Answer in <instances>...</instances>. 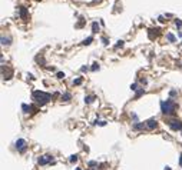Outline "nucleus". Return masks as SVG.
<instances>
[{"label": "nucleus", "instance_id": "nucleus-15", "mask_svg": "<svg viewBox=\"0 0 182 170\" xmlns=\"http://www.w3.org/2000/svg\"><path fill=\"white\" fill-rule=\"evenodd\" d=\"M143 93H145V90H143V89H139V90L136 92V94H135V99H138V97H141V96H142Z\"/></svg>", "mask_w": 182, "mask_h": 170}, {"label": "nucleus", "instance_id": "nucleus-6", "mask_svg": "<svg viewBox=\"0 0 182 170\" xmlns=\"http://www.w3.org/2000/svg\"><path fill=\"white\" fill-rule=\"evenodd\" d=\"M145 124H146V127H148L149 130H153V129H156L158 122H156V119H149V120H148Z\"/></svg>", "mask_w": 182, "mask_h": 170}, {"label": "nucleus", "instance_id": "nucleus-26", "mask_svg": "<svg viewBox=\"0 0 182 170\" xmlns=\"http://www.w3.org/2000/svg\"><path fill=\"white\" fill-rule=\"evenodd\" d=\"M136 83H132V84H131V89H132V90H136Z\"/></svg>", "mask_w": 182, "mask_h": 170}, {"label": "nucleus", "instance_id": "nucleus-21", "mask_svg": "<svg viewBox=\"0 0 182 170\" xmlns=\"http://www.w3.org/2000/svg\"><path fill=\"white\" fill-rule=\"evenodd\" d=\"M80 83H82V79H76L75 81H73V84H75V86H79Z\"/></svg>", "mask_w": 182, "mask_h": 170}, {"label": "nucleus", "instance_id": "nucleus-28", "mask_svg": "<svg viewBox=\"0 0 182 170\" xmlns=\"http://www.w3.org/2000/svg\"><path fill=\"white\" fill-rule=\"evenodd\" d=\"M164 170H171V167H165V169H164Z\"/></svg>", "mask_w": 182, "mask_h": 170}, {"label": "nucleus", "instance_id": "nucleus-23", "mask_svg": "<svg viewBox=\"0 0 182 170\" xmlns=\"http://www.w3.org/2000/svg\"><path fill=\"white\" fill-rule=\"evenodd\" d=\"M169 96H171V97L176 96V90H171V92H169Z\"/></svg>", "mask_w": 182, "mask_h": 170}, {"label": "nucleus", "instance_id": "nucleus-29", "mask_svg": "<svg viewBox=\"0 0 182 170\" xmlns=\"http://www.w3.org/2000/svg\"><path fill=\"white\" fill-rule=\"evenodd\" d=\"M179 36H181V37H182V31H181V33H179Z\"/></svg>", "mask_w": 182, "mask_h": 170}, {"label": "nucleus", "instance_id": "nucleus-11", "mask_svg": "<svg viewBox=\"0 0 182 170\" xmlns=\"http://www.w3.org/2000/svg\"><path fill=\"white\" fill-rule=\"evenodd\" d=\"M22 110H23V113H29V111L32 110V106H29V104L25 103V104H22Z\"/></svg>", "mask_w": 182, "mask_h": 170}, {"label": "nucleus", "instance_id": "nucleus-12", "mask_svg": "<svg viewBox=\"0 0 182 170\" xmlns=\"http://www.w3.org/2000/svg\"><path fill=\"white\" fill-rule=\"evenodd\" d=\"M70 97H72V94H70V93H65V94H62V100H63V102H69V100H70Z\"/></svg>", "mask_w": 182, "mask_h": 170}, {"label": "nucleus", "instance_id": "nucleus-2", "mask_svg": "<svg viewBox=\"0 0 182 170\" xmlns=\"http://www.w3.org/2000/svg\"><path fill=\"white\" fill-rule=\"evenodd\" d=\"M50 99H52V94H49V93L40 92V90H34L33 92V100L40 103V104H45L47 102H50Z\"/></svg>", "mask_w": 182, "mask_h": 170}, {"label": "nucleus", "instance_id": "nucleus-4", "mask_svg": "<svg viewBox=\"0 0 182 170\" xmlns=\"http://www.w3.org/2000/svg\"><path fill=\"white\" fill-rule=\"evenodd\" d=\"M15 146H16V149H17L19 152H22V153H23V152L26 150V140H25V139H19L17 141H16Z\"/></svg>", "mask_w": 182, "mask_h": 170}, {"label": "nucleus", "instance_id": "nucleus-14", "mask_svg": "<svg viewBox=\"0 0 182 170\" xmlns=\"http://www.w3.org/2000/svg\"><path fill=\"white\" fill-rule=\"evenodd\" d=\"M92 30H93V33H98V31H99V26H98V23H96V22L92 24Z\"/></svg>", "mask_w": 182, "mask_h": 170}, {"label": "nucleus", "instance_id": "nucleus-25", "mask_svg": "<svg viewBox=\"0 0 182 170\" xmlns=\"http://www.w3.org/2000/svg\"><path fill=\"white\" fill-rule=\"evenodd\" d=\"M102 43H103V44H109V42H108L106 37H102Z\"/></svg>", "mask_w": 182, "mask_h": 170}, {"label": "nucleus", "instance_id": "nucleus-18", "mask_svg": "<svg viewBox=\"0 0 182 170\" xmlns=\"http://www.w3.org/2000/svg\"><path fill=\"white\" fill-rule=\"evenodd\" d=\"M92 70L95 72V70H99V63H93L92 64Z\"/></svg>", "mask_w": 182, "mask_h": 170}, {"label": "nucleus", "instance_id": "nucleus-1", "mask_svg": "<svg viewBox=\"0 0 182 170\" xmlns=\"http://www.w3.org/2000/svg\"><path fill=\"white\" fill-rule=\"evenodd\" d=\"M161 110H162L164 114H174L175 110H176V104H175V102H172L171 99L162 100V102H161Z\"/></svg>", "mask_w": 182, "mask_h": 170}, {"label": "nucleus", "instance_id": "nucleus-19", "mask_svg": "<svg viewBox=\"0 0 182 170\" xmlns=\"http://www.w3.org/2000/svg\"><path fill=\"white\" fill-rule=\"evenodd\" d=\"M56 77H58V79H65V73H62V72H58Z\"/></svg>", "mask_w": 182, "mask_h": 170}, {"label": "nucleus", "instance_id": "nucleus-20", "mask_svg": "<svg viewBox=\"0 0 182 170\" xmlns=\"http://www.w3.org/2000/svg\"><path fill=\"white\" fill-rule=\"evenodd\" d=\"M122 46H123V42H122V40H119V42L116 43V46H115V49H119V47H122Z\"/></svg>", "mask_w": 182, "mask_h": 170}, {"label": "nucleus", "instance_id": "nucleus-13", "mask_svg": "<svg viewBox=\"0 0 182 170\" xmlns=\"http://www.w3.org/2000/svg\"><path fill=\"white\" fill-rule=\"evenodd\" d=\"M92 42H93V37H88V39H85V40H83V42H82V44H91Z\"/></svg>", "mask_w": 182, "mask_h": 170}, {"label": "nucleus", "instance_id": "nucleus-27", "mask_svg": "<svg viewBox=\"0 0 182 170\" xmlns=\"http://www.w3.org/2000/svg\"><path fill=\"white\" fill-rule=\"evenodd\" d=\"M80 72H88V66H83V67L80 69Z\"/></svg>", "mask_w": 182, "mask_h": 170}, {"label": "nucleus", "instance_id": "nucleus-17", "mask_svg": "<svg viewBox=\"0 0 182 170\" xmlns=\"http://www.w3.org/2000/svg\"><path fill=\"white\" fill-rule=\"evenodd\" d=\"M93 102V96H88V97H85V103H92Z\"/></svg>", "mask_w": 182, "mask_h": 170}, {"label": "nucleus", "instance_id": "nucleus-3", "mask_svg": "<svg viewBox=\"0 0 182 170\" xmlns=\"http://www.w3.org/2000/svg\"><path fill=\"white\" fill-rule=\"evenodd\" d=\"M169 127L172 130H182V122L178 119H172V120H169Z\"/></svg>", "mask_w": 182, "mask_h": 170}, {"label": "nucleus", "instance_id": "nucleus-8", "mask_svg": "<svg viewBox=\"0 0 182 170\" xmlns=\"http://www.w3.org/2000/svg\"><path fill=\"white\" fill-rule=\"evenodd\" d=\"M145 126H146L145 123H139V122H138V123L133 124V129H135V130H142V129H143Z\"/></svg>", "mask_w": 182, "mask_h": 170}, {"label": "nucleus", "instance_id": "nucleus-7", "mask_svg": "<svg viewBox=\"0 0 182 170\" xmlns=\"http://www.w3.org/2000/svg\"><path fill=\"white\" fill-rule=\"evenodd\" d=\"M19 12H20V16H22L23 19H26V17H27V9H26L25 6L19 7Z\"/></svg>", "mask_w": 182, "mask_h": 170}, {"label": "nucleus", "instance_id": "nucleus-24", "mask_svg": "<svg viewBox=\"0 0 182 170\" xmlns=\"http://www.w3.org/2000/svg\"><path fill=\"white\" fill-rule=\"evenodd\" d=\"M175 24H176L178 27H181V26H182V22H181V20H175Z\"/></svg>", "mask_w": 182, "mask_h": 170}, {"label": "nucleus", "instance_id": "nucleus-10", "mask_svg": "<svg viewBox=\"0 0 182 170\" xmlns=\"http://www.w3.org/2000/svg\"><path fill=\"white\" fill-rule=\"evenodd\" d=\"M166 39L171 42V43H175V42H176V37H175L172 33H168V34H166Z\"/></svg>", "mask_w": 182, "mask_h": 170}, {"label": "nucleus", "instance_id": "nucleus-16", "mask_svg": "<svg viewBox=\"0 0 182 170\" xmlns=\"http://www.w3.org/2000/svg\"><path fill=\"white\" fill-rule=\"evenodd\" d=\"M76 160H77V155H72L69 157V162H70V163H75Z\"/></svg>", "mask_w": 182, "mask_h": 170}, {"label": "nucleus", "instance_id": "nucleus-30", "mask_svg": "<svg viewBox=\"0 0 182 170\" xmlns=\"http://www.w3.org/2000/svg\"><path fill=\"white\" fill-rule=\"evenodd\" d=\"M76 170H82V169H80V167H77V169H76Z\"/></svg>", "mask_w": 182, "mask_h": 170}, {"label": "nucleus", "instance_id": "nucleus-22", "mask_svg": "<svg viewBox=\"0 0 182 170\" xmlns=\"http://www.w3.org/2000/svg\"><path fill=\"white\" fill-rule=\"evenodd\" d=\"M89 166H91V167H95V166H98V163L92 160V162H89Z\"/></svg>", "mask_w": 182, "mask_h": 170}, {"label": "nucleus", "instance_id": "nucleus-9", "mask_svg": "<svg viewBox=\"0 0 182 170\" xmlns=\"http://www.w3.org/2000/svg\"><path fill=\"white\" fill-rule=\"evenodd\" d=\"M1 44H3V46H9V44H10V39L1 36Z\"/></svg>", "mask_w": 182, "mask_h": 170}, {"label": "nucleus", "instance_id": "nucleus-5", "mask_svg": "<svg viewBox=\"0 0 182 170\" xmlns=\"http://www.w3.org/2000/svg\"><path fill=\"white\" fill-rule=\"evenodd\" d=\"M39 164H46V163H49V162H53V156H49V155H46V156H42V157H39Z\"/></svg>", "mask_w": 182, "mask_h": 170}]
</instances>
